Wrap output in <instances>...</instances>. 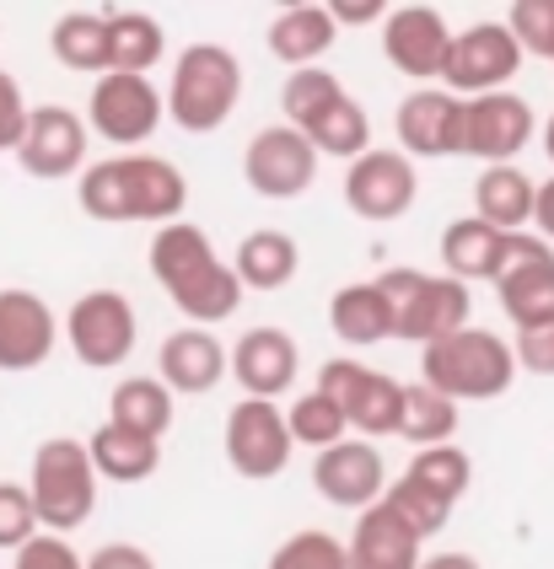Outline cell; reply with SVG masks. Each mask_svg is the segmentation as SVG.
Masks as SVG:
<instances>
[{"mask_svg": "<svg viewBox=\"0 0 554 569\" xmlns=\"http://www.w3.org/2000/svg\"><path fill=\"white\" fill-rule=\"evenodd\" d=\"M11 569H87V559H76V548L66 538H33L11 553Z\"/></svg>", "mask_w": 554, "mask_h": 569, "instance_id": "cell-44", "label": "cell"}, {"mask_svg": "<svg viewBox=\"0 0 554 569\" xmlns=\"http://www.w3.org/2000/svg\"><path fill=\"white\" fill-rule=\"evenodd\" d=\"M533 226H538L544 242H554V178H544L538 193H533Z\"/></svg>", "mask_w": 554, "mask_h": 569, "instance_id": "cell-48", "label": "cell"}, {"mask_svg": "<svg viewBox=\"0 0 554 569\" xmlns=\"http://www.w3.org/2000/svg\"><path fill=\"white\" fill-rule=\"evenodd\" d=\"M87 569H157V559L140 542H102L98 553L87 559Z\"/></svg>", "mask_w": 554, "mask_h": 569, "instance_id": "cell-46", "label": "cell"}, {"mask_svg": "<svg viewBox=\"0 0 554 569\" xmlns=\"http://www.w3.org/2000/svg\"><path fill=\"white\" fill-rule=\"evenodd\" d=\"M227 462L237 478L248 483H269V478L286 473L291 462V430H286V409L280 403H264V398H243L227 413Z\"/></svg>", "mask_w": 554, "mask_h": 569, "instance_id": "cell-12", "label": "cell"}, {"mask_svg": "<svg viewBox=\"0 0 554 569\" xmlns=\"http://www.w3.org/2000/svg\"><path fill=\"white\" fill-rule=\"evenodd\" d=\"M167 102L151 87V76H119L108 70L87 97V129H98L108 146H146L162 129Z\"/></svg>", "mask_w": 554, "mask_h": 569, "instance_id": "cell-10", "label": "cell"}, {"mask_svg": "<svg viewBox=\"0 0 554 569\" xmlns=\"http://www.w3.org/2000/svg\"><path fill=\"white\" fill-rule=\"evenodd\" d=\"M421 569H485V565H479L474 553H453V548H447V553H431V559H421Z\"/></svg>", "mask_w": 554, "mask_h": 569, "instance_id": "cell-49", "label": "cell"}, {"mask_svg": "<svg viewBox=\"0 0 554 569\" xmlns=\"http://www.w3.org/2000/svg\"><path fill=\"white\" fill-rule=\"evenodd\" d=\"M328 17H334V28H366V22H383L388 6L383 0H334Z\"/></svg>", "mask_w": 554, "mask_h": 569, "instance_id": "cell-47", "label": "cell"}, {"mask_svg": "<svg viewBox=\"0 0 554 569\" xmlns=\"http://www.w3.org/2000/svg\"><path fill=\"white\" fill-rule=\"evenodd\" d=\"M334 32L339 28H334L328 6H286L269 22V54L280 64H291V70H307L334 49Z\"/></svg>", "mask_w": 554, "mask_h": 569, "instance_id": "cell-24", "label": "cell"}, {"mask_svg": "<svg viewBox=\"0 0 554 569\" xmlns=\"http://www.w3.org/2000/svg\"><path fill=\"white\" fill-rule=\"evenodd\" d=\"M421 381L436 387L442 398L453 403H489L501 392H512L517 381V355L501 333L489 328H457L447 339L425 345V360H421Z\"/></svg>", "mask_w": 554, "mask_h": 569, "instance_id": "cell-2", "label": "cell"}, {"mask_svg": "<svg viewBox=\"0 0 554 569\" xmlns=\"http://www.w3.org/2000/svg\"><path fill=\"white\" fill-rule=\"evenodd\" d=\"M538 119L533 102L517 92H489V97H463L457 113V157H474L485 167H512V161L533 146Z\"/></svg>", "mask_w": 554, "mask_h": 569, "instance_id": "cell-7", "label": "cell"}, {"mask_svg": "<svg viewBox=\"0 0 554 569\" xmlns=\"http://www.w3.org/2000/svg\"><path fill=\"white\" fill-rule=\"evenodd\" d=\"M383 296L393 312V339L404 345H436L457 328H468L474 317V296L468 284L447 280V274H425V269H383L377 274Z\"/></svg>", "mask_w": 554, "mask_h": 569, "instance_id": "cell-5", "label": "cell"}, {"mask_svg": "<svg viewBox=\"0 0 554 569\" xmlns=\"http://www.w3.org/2000/svg\"><path fill=\"white\" fill-rule=\"evenodd\" d=\"M243 64L227 43H189L167 81V119L189 134H216L237 113Z\"/></svg>", "mask_w": 554, "mask_h": 569, "instance_id": "cell-3", "label": "cell"}, {"mask_svg": "<svg viewBox=\"0 0 554 569\" xmlns=\"http://www.w3.org/2000/svg\"><path fill=\"white\" fill-rule=\"evenodd\" d=\"M318 392L334 398V409L345 413V425L356 430L360 441H388L398 436V419H404V381L388 371H372L350 355L328 360L318 371Z\"/></svg>", "mask_w": 554, "mask_h": 569, "instance_id": "cell-6", "label": "cell"}, {"mask_svg": "<svg viewBox=\"0 0 554 569\" xmlns=\"http://www.w3.org/2000/svg\"><path fill=\"white\" fill-rule=\"evenodd\" d=\"M301 371V355H296V339L286 328H248L237 345L227 349V377H237L243 387V398H264V403H275L286 387L296 381Z\"/></svg>", "mask_w": 554, "mask_h": 569, "instance_id": "cell-19", "label": "cell"}, {"mask_svg": "<svg viewBox=\"0 0 554 569\" xmlns=\"http://www.w3.org/2000/svg\"><path fill=\"white\" fill-rule=\"evenodd\" d=\"M318 151L313 140L291 124H269L248 140L243 151V178L259 199H301V193L318 183Z\"/></svg>", "mask_w": 554, "mask_h": 569, "instance_id": "cell-11", "label": "cell"}, {"mask_svg": "<svg viewBox=\"0 0 554 569\" xmlns=\"http://www.w3.org/2000/svg\"><path fill=\"white\" fill-rule=\"evenodd\" d=\"M517 38L506 32V22H474V28L453 32V49H447V64H442V81L453 97H489L506 92L512 76L522 70Z\"/></svg>", "mask_w": 554, "mask_h": 569, "instance_id": "cell-9", "label": "cell"}, {"mask_svg": "<svg viewBox=\"0 0 554 569\" xmlns=\"http://www.w3.org/2000/svg\"><path fill=\"white\" fill-rule=\"evenodd\" d=\"M398 436L409 446H453L457 436V403L453 398H442L436 387H425V381H404V419H398Z\"/></svg>", "mask_w": 554, "mask_h": 569, "instance_id": "cell-35", "label": "cell"}, {"mask_svg": "<svg viewBox=\"0 0 554 569\" xmlns=\"http://www.w3.org/2000/svg\"><path fill=\"white\" fill-rule=\"evenodd\" d=\"M286 430H291V446H313V451H328V446H339L350 436V425H345V413L334 409V398H324L318 387L313 392H301L286 413Z\"/></svg>", "mask_w": 554, "mask_h": 569, "instance_id": "cell-37", "label": "cell"}, {"mask_svg": "<svg viewBox=\"0 0 554 569\" xmlns=\"http://www.w3.org/2000/svg\"><path fill=\"white\" fill-rule=\"evenodd\" d=\"M33 538H38V510H33L28 483L0 478V548H6V553H17L22 542H33Z\"/></svg>", "mask_w": 554, "mask_h": 569, "instance_id": "cell-42", "label": "cell"}, {"mask_svg": "<svg viewBox=\"0 0 554 569\" xmlns=\"http://www.w3.org/2000/svg\"><path fill=\"white\" fill-rule=\"evenodd\" d=\"M98 483L102 478H98V468H92V457H87V441L49 436V441L33 451V483H28L38 527L55 532V538L87 527L92 510H98Z\"/></svg>", "mask_w": 554, "mask_h": 569, "instance_id": "cell-4", "label": "cell"}, {"mask_svg": "<svg viewBox=\"0 0 554 569\" xmlns=\"http://www.w3.org/2000/svg\"><path fill=\"white\" fill-rule=\"evenodd\" d=\"M506 32L517 38L522 54H554V0H517L506 11Z\"/></svg>", "mask_w": 554, "mask_h": 569, "instance_id": "cell-41", "label": "cell"}, {"mask_svg": "<svg viewBox=\"0 0 554 569\" xmlns=\"http://www.w3.org/2000/svg\"><path fill=\"white\" fill-rule=\"evenodd\" d=\"M495 296L506 317L527 328V322H544L554 317V248L544 237H527L512 231L506 237V258H501V274H495Z\"/></svg>", "mask_w": 554, "mask_h": 569, "instance_id": "cell-14", "label": "cell"}, {"mask_svg": "<svg viewBox=\"0 0 554 569\" xmlns=\"http://www.w3.org/2000/svg\"><path fill=\"white\" fill-rule=\"evenodd\" d=\"M457 113H463V97H453L447 87H415L393 113L398 151L409 161L457 157Z\"/></svg>", "mask_w": 554, "mask_h": 569, "instance_id": "cell-20", "label": "cell"}, {"mask_svg": "<svg viewBox=\"0 0 554 569\" xmlns=\"http://www.w3.org/2000/svg\"><path fill=\"white\" fill-rule=\"evenodd\" d=\"M269 569H350V565H345V542L334 538V532L307 527V532L286 538L269 553Z\"/></svg>", "mask_w": 554, "mask_h": 569, "instance_id": "cell-40", "label": "cell"}, {"mask_svg": "<svg viewBox=\"0 0 554 569\" xmlns=\"http://www.w3.org/2000/svg\"><path fill=\"white\" fill-rule=\"evenodd\" d=\"M60 345V317L38 290H0V371H38Z\"/></svg>", "mask_w": 554, "mask_h": 569, "instance_id": "cell-18", "label": "cell"}, {"mask_svg": "<svg viewBox=\"0 0 554 569\" xmlns=\"http://www.w3.org/2000/svg\"><path fill=\"white\" fill-rule=\"evenodd\" d=\"M66 339L76 349V360L92 366V371L125 366L135 355V339H140L130 296L125 290H87V296H76V307L66 312Z\"/></svg>", "mask_w": 554, "mask_h": 569, "instance_id": "cell-8", "label": "cell"}, {"mask_svg": "<svg viewBox=\"0 0 554 569\" xmlns=\"http://www.w3.org/2000/svg\"><path fill=\"white\" fill-rule=\"evenodd\" d=\"M415 193H421V172L404 151H366L345 172V204L372 226L404 221L415 210Z\"/></svg>", "mask_w": 554, "mask_h": 569, "instance_id": "cell-13", "label": "cell"}, {"mask_svg": "<svg viewBox=\"0 0 554 569\" xmlns=\"http://www.w3.org/2000/svg\"><path fill=\"white\" fill-rule=\"evenodd\" d=\"M49 49L66 70L108 76V11H66L49 32Z\"/></svg>", "mask_w": 554, "mask_h": 569, "instance_id": "cell-34", "label": "cell"}, {"mask_svg": "<svg viewBox=\"0 0 554 569\" xmlns=\"http://www.w3.org/2000/svg\"><path fill=\"white\" fill-rule=\"evenodd\" d=\"M328 328L356 349L393 339V312H388L383 284L356 280V284H345V290H334V301H328Z\"/></svg>", "mask_w": 554, "mask_h": 569, "instance_id": "cell-27", "label": "cell"}, {"mask_svg": "<svg viewBox=\"0 0 554 569\" xmlns=\"http://www.w3.org/2000/svg\"><path fill=\"white\" fill-rule=\"evenodd\" d=\"M108 425L135 430L146 441H162L172 430V392L157 377H125L108 398Z\"/></svg>", "mask_w": 554, "mask_h": 569, "instance_id": "cell-30", "label": "cell"}, {"mask_svg": "<svg viewBox=\"0 0 554 569\" xmlns=\"http://www.w3.org/2000/svg\"><path fill=\"white\" fill-rule=\"evenodd\" d=\"M453 49V28L436 6H393L383 17V54L409 81H442V64Z\"/></svg>", "mask_w": 554, "mask_h": 569, "instance_id": "cell-16", "label": "cell"}, {"mask_svg": "<svg viewBox=\"0 0 554 569\" xmlns=\"http://www.w3.org/2000/svg\"><path fill=\"white\" fill-rule=\"evenodd\" d=\"M87 119L76 108H60V102H43V108H28V129L17 140V161L28 178H43V183H60L70 178L81 161H87Z\"/></svg>", "mask_w": 554, "mask_h": 569, "instance_id": "cell-15", "label": "cell"}, {"mask_svg": "<svg viewBox=\"0 0 554 569\" xmlns=\"http://www.w3.org/2000/svg\"><path fill=\"white\" fill-rule=\"evenodd\" d=\"M334 97H345V87L334 81V70L324 64H307V70H291L286 87H280V108H286V124L301 129L307 119H318Z\"/></svg>", "mask_w": 554, "mask_h": 569, "instance_id": "cell-38", "label": "cell"}, {"mask_svg": "<svg viewBox=\"0 0 554 569\" xmlns=\"http://www.w3.org/2000/svg\"><path fill=\"white\" fill-rule=\"evenodd\" d=\"M81 210L102 226H167L184 216L189 204V178L172 167L167 157H108L81 167V183H76Z\"/></svg>", "mask_w": 554, "mask_h": 569, "instance_id": "cell-1", "label": "cell"}, {"mask_svg": "<svg viewBox=\"0 0 554 569\" xmlns=\"http://www.w3.org/2000/svg\"><path fill=\"white\" fill-rule=\"evenodd\" d=\"M550 60H554V54H550Z\"/></svg>", "mask_w": 554, "mask_h": 569, "instance_id": "cell-51", "label": "cell"}, {"mask_svg": "<svg viewBox=\"0 0 554 569\" xmlns=\"http://www.w3.org/2000/svg\"><path fill=\"white\" fill-rule=\"evenodd\" d=\"M544 157L554 161V113H550V124H544Z\"/></svg>", "mask_w": 554, "mask_h": 569, "instance_id": "cell-50", "label": "cell"}, {"mask_svg": "<svg viewBox=\"0 0 554 569\" xmlns=\"http://www.w3.org/2000/svg\"><path fill=\"white\" fill-rule=\"evenodd\" d=\"M512 355H517V371H533V377H554V317L517 328V345H512Z\"/></svg>", "mask_w": 554, "mask_h": 569, "instance_id": "cell-43", "label": "cell"}, {"mask_svg": "<svg viewBox=\"0 0 554 569\" xmlns=\"http://www.w3.org/2000/svg\"><path fill=\"white\" fill-rule=\"evenodd\" d=\"M22 129H28V97L11 70H0V151H17Z\"/></svg>", "mask_w": 554, "mask_h": 569, "instance_id": "cell-45", "label": "cell"}, {"mask_svg": "<svg viewBox=\"0 0 554 569\" xmlns=\"http://www.w3.org/2000/svg\"><path fill=\"white\" fill-rule=\"evenodd\" d=\"M167 32L151 11H108V70L119 76H146L162 60Z\"/></svg>", "mask_w": 554, "mask_h": 569, "instance_id": "cell-32", "label": "cell"}, {"mask_svg": "<svg viewBox=\"0 0 554 569\" xmlns=\"http://www.w3.org/2000/svg\"><path fill=\"white\" fill-rule=\"evenodd\" d=\"M533 193H538V183L517 161L512 167H485L474 178V216L495 226V231H522V226H533Z\"/></svg>", "mask_w": 554, "mask_h": 569, "instance_id": "cell-25", "label": "cell"}, {"mask_svg": "<svg viewBox=\"0 0 554 569\" xmlns=\"http://www.w3.org/2000/svg\"><path fill=\"white\" fill-rule=\"evenodd\" d=\"M157 381L178 398H199V392H216L227 381V345L210 333V328H178L167 333L157 349Z\"/></svg>", "mask_w": 554, "mask_h": 569, "instance_id": "cell-21", "label": "cell"}, {"mask_svg": "<svg viewBox=\"0 0 554 569\" xmlns=\"http://www.w3.org/2000/svg\"><path fill=\"white\" fill-rule=\"evenodd\" d=\"M87 457L108 483H146L162 462V441H146L135 430H119V425H98L92 441H87Z\"/></svg>", "mask_w": 554, "mask_h": 569, "instance_id": "cell-29", "label": "cell"}, {"mask_svg": "<svg viewBox=\"0 0 554 569\" xmlns=\"http://www.w3.org/2000/svg\"><path fill=\"white\" fill-rule=\"evenodd\" d=\"M345 565L350 569H421V538L393 516L388 500L366 506L356 516V532L345 538Z\"/></svg>", "mask_w": 554, "mask_h": 569, "instance_id": "cell-22", "label": "cell"}, {"mask_svg": "<svg viewBox=\"0 0 554 569\" xmlns=\"http://www.w3.org/2000/svg\"><path fill=\"white\" fill-rule=\"evenodd\" d=\"M296 269H301V248H296V237L275 231V226L248 231L231 258V274L243 280V290H280L296 280Z\"/></svg>", "mask_w": 554, "mask_h": 569, "instance_id": "cell-26", "label": "cell"}, {"mask_svg": "<svg viewBox=\"0 0 554 569\" xmlns=\"http://www.w3.org/2000/svg\"><path fill=\"white\" fill-rule=\"evenodd\" d=\"M146 263H151V280L162 284V290H172V284H184L189 274H199L205 263H216V242L195 221H167V226H157V237L146 248Z\"/></svg>", "mask_w": 554, "mask_h": 569, "instance_id": "cell-28", "label": "cell"}, {"mask_svg": "<svg viewBox=\"0 0 554 569\" xmlns=\"http://www.w3.org/2000/svg\"><path fill=\"white\" fill-rule=\"evenodd\" d=\"M313 489L324 495L328 506L339 510H366L377 506L383 495H388V468H383V451L372 441H360V436H345L339 446H328L318 451V462H313Z\"/></svg>", "mask_w": 554, "mask_h": 569, "instance_id": "cell-17", "label": "cell"}, {"mask_svg": "<svg viewBox=\"0 0 554 569\" xmlns=\"http://www.w3.org/2000/svg\"><path fill=\"white\" fill-rule=\"evenodd\" d=\"M167 296H172V307L189 317V322H205V328H210V322H227V317L243 307V280L231 274V263L216 258V263H205V269L189 274L184 284H172Z\"/></svg>", "mask_w": 554, "mask_h": 569, "instance_id": "cell-31", "label": "cell"}, {"mask_svg": "<svg viewBox=\"0 0 554 569\" xmlns=\"http://www.w3.org/2000/svg\"><path fill=\"white\" fill-rule=\"evenodd\" d=\"M383 500H388L393 516H398V521H404V527H409L421 542L436 538V532L453 521V506H447V500H436V495H425L421 483H409V478H398Z\"/></svg>", "mask_w": 554, "mask_h": 569, "instance_id": "cell-39", "label": "cell"}, {"mask_svg": "<svg viewBox=\"0 0 554 569\" xmlns=\"http://www.w3.org/2000/svg\"><path fill=\"white\" fill-rule=\"evenodd\" d=\"M404 478L421 483L425 495L457 506V500L468 495V483H474V462H468L463 446H431V451H415V462L404 468Z\"/></svg>", "mask_w": 554, "mask_h": 569, "instance_id": "cell-36", "label": "cell"}, {"mask_svg": "<svg viewBox=\"0 0 554 569\" xmlns=\"http://www.w3.org/2000/svg\"><path fill=\"white\" fill-rule=\"evenodd\" d=\"M506 237L512 231H495L479 216H457L442 231V269L447 280L468 284V280H495L501 274V258H506Z\"/></svg>", "mask_w": 554, "mask_h": 569, "instance_id": "cell-23", "label": "cell"}, {"mask_svg": "<svg viewBox=\"0 0 554 569\" xmlns=\"http://www.w3.org/2000/svg\"><path fill=\"white\" fill-rule=\"evenodd\" d=\"M301 134L313 140V151L318 157H339V161H356L372 151V119H366V108H360L356 97H334L318 119H307Z\"/></svg>", "mask_w": 554, "mask_h": 569, "instance_id": "cell-33", "label": "cell"}]
</instances>
